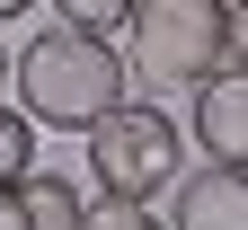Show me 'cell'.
<instances>
[{
  "instance_id": "9c48e42d",
  "label": "cell",
  "mask_w": 248,
  "mask_h": 230,
  "mask_svg": "<svg viewBox=\"0 0 248 230\" xmlns=\"http://www.w3.org/2000/svg\"><path fill=\"white\" fill-rule=\"evenodd\" d=\"M89 230H169V221L151 204H107V195H98V204H89Z\"/></svg>"
},
{
  "instance_id": "8fae6325",
  "label": "cell",
  "mask_w": 248,
  "mask_h": 230,
  "mask_svg": "<svg viewBox=\"0 0 248 230\" xmlns=\"http://www.w3.org/2000/svg\"><path fill=\"white\" fill-rule=\"evenodd\" d=\"M9 71H18V53H9V45H0V89H9Z\"/></svg>"
},
{
  "instance_id": "ba28073f",
  "label": "cell",
  "mask_w": 248,
  "mask_h": 230,
  "mask_svg": "<svg viewBox=\"0 0 248 230\" xmlns=\"http://www.w3.org/2000/svg\"><path fill=\"white\" fill-rule=\"evenodd\" d=\"M53 9H62V27H80V36H133V9H142V0H53Z\"/></svg>"
},
{
  "instance_id": "7a4b0ae2",
  "label": "cell",
  "mask_w": 248,
  "mask_h": 230,
  "mask_svg": "<svg viewBox=\"0 0 248 230\" xmlns=\"http://www.w3.org/2000/svg\"><path fill=\"white\" fill-rule=\"evenodd\" d=\"M124 62L151 89H204L231 71V0H142L133 36H124Z\"/></svg>"
},
{
  "instance_id": "6da1fadb",
  "label": "cell",
  "mask_w": 248,
  "mask_h": 230,
  "mask_svg": "<svg viewBox=\"0 0 248 230\" xmlns=\"http://www.w3.org/2000/svg\"><path fill=\"white\" fill-rule=\"evenodd\" d=\"M18 115L36 124V133H98V124L124 107V89H133V62H124L107 36H80V27H36V36L18 45Z\"/></svg>"
},
{
  "instance_id": "8992f818",
  "label": "cell",
  "mask_w": 248,
  "mask_h": 230,
  "mask_svg": "<svg viewBox=\"0 0 248 230\" xmlns=\"http://www.w3.org/2000/svg\"><path fill=\"white\" fill-rule=\"evenodd\" d=\"M0 230H89V204H80V186H71V177L36 169L9 204H0Z\"/></svg>"
},
{
  "instance_id": "52a82bcc",
  "label": "cell",
  "mask_w": 248,
  "mask_h": 230,
  "mask_svg": "<svg viewBox=\"0 0 248 230\" xmlns=\"http://www.w3.org/2000/svg\"><path fill=\"white\" fill-rule=\"evenodd\" d=\"M36 177V124H27L18 107H0V204Z\"/></svg>"
},
{
  "instance_id": "277c9868",
  "label": "cell",
  "mask_w": 248,
  "mask_h": 230,
  "mask_svg": "<svg viewBox=\"0 0 248 230\" xmlns=\"http://www.w3.org/2000/svg\"><path fill=\"white\" fill-rule=\"evenodd\" d=\"M186 133L213 169H248V71H222L195 89V107H186Z\"/></svg>"
},
{
  "instance_id": "5b68a950",
  "label": "cell",
  "mask_w": 248,
  "mask_h": 230,
  "mask_svg": "<svg viewBox=\"0 0 248 230\" xmlns=\"http://www.w3.org/2000/svg\"><path fill=\"white\" fill-rule=\"evenodd\" d=\"M169 230H248V169H204L177 177V213Z\"/></svg>"
},
{
  "instance_id": "30bf717a",
  "label": "cell",
  "mask_w": 248,
  "mask_h": 230,
  "mask_svg": "<svg viewBox=\"0 0 248 230\" xmlns=\"http://www.w3.org/2000/svg\"><path fill=\"white\" fill-rule=\"evenodd\" d=\"M231 71H248V0H231Z\"/></svg>"
},
{
  "instance_id": "3957f363",
  "label": "cell",
  "mask_w": 248,
  "mask_h": 230,
  "mask_svg": "<svg viewBox=\"0 0 248 230\" xmlns=\"http://www.w3.org/2000/svg\"><path fill=\"white\" fill-rule=\"evenodd\" d=\"M177 115L151 107V97H124V107L89 133V177H98L107 204H151V195L177 186Z\"/></svg>"
}]
</instances>
